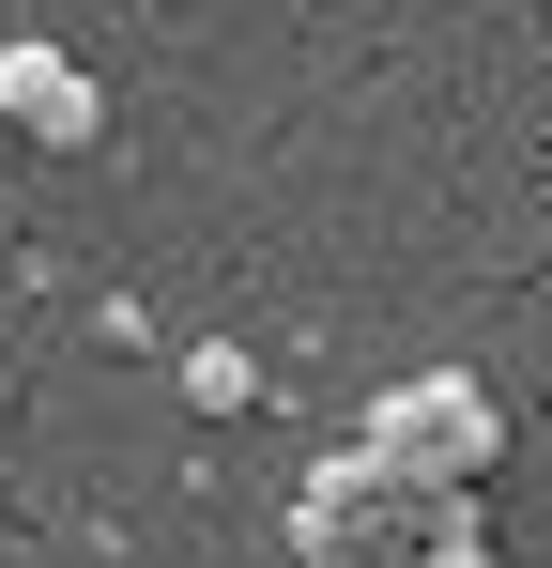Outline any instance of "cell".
I'll return each instance as SVG.
<instances>
[{
  "label": "cell",
  "instance_id": "cell-3",
  "mask_svg": "<svg viewBox=\"0 0 552 568\" xmlns=\"http://www.w3.org/2000/svg\"><path fill=\"white\" fill-rule=\"evenodd\" d=\"M184 399H200V415H246V399H262V369H246L231 338H200V354H184Z\"/></svg>",
  "mask_w": 552,
  "mask_h": 568
},
{
  "label": "cell",
  "instance_id": "cell-2",
  "mask_svg": "<svg viewBox=\"0 0 552 568\" xmlns=\"http://www.w3.org/2000/svg\"><path fill=\"white\" fill-rule=\"evenodd\" d=\"M0 123H16L31 154H92V139H108V78H92L78 47L16 31V47H0Z\"/></svg>",
  "mask_w": 552,
  "mask_h": 568
},
{
  "label": "cell",
  "instance_id": "cell-1",
  "mask_svg": "<svg viewBox=\"0 0 552 568\" xmlns=\"http://www.w3.org/2000/svg\"><path fill=\"white\" fill-rule=\"evenodd\" d=\"M354 462H384L399 491H430V507H476V476L507 462V399L476 369H415V384H384L354 415Z\"/></svg>",
  "mask_w": 552,
  "mask_h": 568
}]
</instances>
